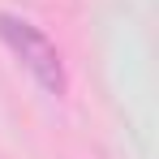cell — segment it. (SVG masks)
<instances>
[{
	"label": "cell",
	"mask_w": 159,
	"mask_h": 159,
	"mask_svg": "<svg viewBox=\"0 0 159 159\" xmlns=\"http://www.w3.org/2000/svg\"><path fill=\"white\" fill-rule=\"evenodd\" d=\"M0 43L26 65V73L39 82L48 95H65V86H69V78H65V60H60L56 43L39 26H30L26 17L0 13Z\"/></svg>",
	"instance_id": "obj_1"
}]
</instances>
